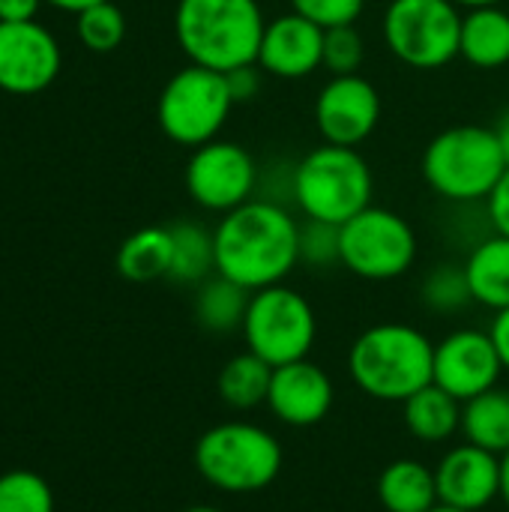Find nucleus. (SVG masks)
<instances>
[{"instance_id": "1", "label": "nucleus", "mask_w": 509, "mask_h": 512, "mask_svg": "<svg viewBox=\"0 0 509 512\" xmlns=\"http://www.w3.org/2000/svg\"><path fill=\"white\" fill-rule=\"evenodd\" d=\"M216 273L261 291L285 282L300 264V222L276 201H246L213 228Z\"/></svg>"}, {"instance_id": "2", "label": "nucleus", "mask_w": 509, "mask_h": 512, "mask_svg": "<svg viewBox=\"0 0 509 512\" xmlns=\"http://www.w3.org/2000/svg\"><path fill=\"white\" fill-rule=\"evenodd\" d=\"M435 342L402 321L366 327L348 351V375L375 402H408L432 384Z\"/></svg>"}, {"instance_id": "3", "label": "nucleus", "mask_w": 509, "mask_h": 512, "mask_svg": "<svg viewBox=\"0 0 509 512\" xmlns=\"http://www.w3.org/2000/svg\"><path fill=\"white\" fill-rule=\"evenodd\" d=\"M264 9L258 0H177L174 36L189 63L234 72L258 63L264 39Z\"/></svg>"}, {"instance_id": "4", "label": "nucleus", "mask_w": 509, "mask_h": 512, "mask_svg": "<svg viewBox=\"0 0 509 512\" xmlns=\"http://www.w3.org/2000/svg\"><path fill=\"white\" fill-rule=\"evenodd\" d=\"M507 168L495 129L477 123L450 126L423 150V180L435 195L453 204L489 201Z\"/></svg>"}, {"instance_id": "5", "label": "nucleus", "mask_w": 509, "mask_h": 512, "mask_svg": "<svg viewBox=\"0 0 509 512\" xmlns=\"http://www.w3.org/2000/svg\"><path fill=\"white\" fill-rule=\"evenodd\" d=\"M204 483L228 495H255L276 483L285 453L273 432L255 423L231 420L210 426L192 453Z\"/></svg>"}, {"instance_id": "6", "label": "nucleus", "mask_w": 509, "mask_h": 512, "mask_svg": "<svg viewBox=\"0 0 509 512\" xmlns=\"http://www.w3.org/2000/svg\"><path fill=\"white\" fill-rule=\"evenodd\" d=\"M291 195L306 219L345 225L372 207L375 177L357 147L321 144L294 165Z\"/></svg>"}, {"instance_id": "7", "label": "nucleus", "mask_w": 509, "mask_h": 512, "mask_svg": "<svg viewBox=\"0 0 509 512\" xmlns=\"http://www.w3.org/2000/svg\"><path fill=\"white\" fill-rule=\"evenodd\" d=\"M240 333L246 339V351L279 369L309 360L318 339V315L300 291L279 282L252 291Z\"/></svg>"}, {"instance_id": "8", "label": "nucleus", "mask_w": 509, "mask_h": 512, "mask_svg": "<svg viewBox=\"0 0 509 512\" xmlns=\"http://www.w3.org/2000/svg\"><path fill=\"white\" fill-rule=\"evenodd\" d=\"M234 96L225 72H213L204 66H183L168 78L159 93L156 117L162 132L180 147H201L219 138L228 114L234 108Z\"/></svg>"}, {"instance_id": "9", "label": "nucleus", "mask_w": 509, "mask_h": 512, "mask_svg": "<svg viewBox=\"0 0 509 512\" xmlns=\"http://www.w3.org/2000/svg\"><path fill=\"white\" fill-rule=\"evenodd\" d=\"M384 42L411 69H441L459 57L462 9L453 0H390L384 9Z\"/></svg>"}, {"instance_id": "10", "label": "nucleus", "mask_w": 509, "mask_h": 512, "mask_svg": "<svg viewBox=\"0 0 509 512\" xmlns=\"http://www.w3.org/2000/svg\"><path fill=\"white\" fill-rule=\"evenodd\" d=\"M417 261V231L387 207H366L339 225V264L369 282L405 276Z\"/></svg>"}, {"instance_id": "11", "label": "nucleus", "mask_w": 509, "mask_h": 512, "mask_svg": "<svg viewBox=\"0 0 509 512\" xmlns=\"http://www.w3.org/2000/svg\"><path fill=\"white\" fill-rule=\"evenodd\" d=\"M258 183V165L249 150L237 141L213 138L192 150L186 162V192L189 198L213 213H231L234 207L252 201Z\"/></svg>"}, {"instance_id": "12", "label": "nucleus", "mask_w": 509, "mask_h": 512, "mask_svg": "<svg viewBox=\"0 0 509 512\" xmlns=\"http://www.w3.org/2000/svg\"><path fill=\"white\" fill-rule=\"evenodd\" d=\"M315 126L324 144L360 147L381 120L378 87L357 75H333L315 96Z\"/></svg>"}, {"instance_id": "13", "label": "nucleus", "mask_w": 509, "mask_h": 512, "mask_svg": "<svg viewBox=\"0 0 509 512\" xmlns=\"http://www.w3.org/2000/svg\"><path fill=\"white\" fill-rule=\"evenodd\" d=\"M501 372H504V363L498 357V348H495L489 330L462 327L435 345L432 384L447 390L462 405L468 399L498 387Z\"/></svg>"}, {"instance_id": "14", "label": "nucleus", "mask_w": 509, "mask_h": 512, "mask_svg": "<svg viewBox=\"0 0 509 512\" xmlns=\"http://www.w3.org/2000/svg\"><path fill=\"white\" fill-rule=\"evenodd\" d=\"M60 45L36 21H0V90L30 96L60 72Z\"/></svg>"}, {"instance_id": "15", "label": "nucleus", "mask_w": 509, "mask_h": 512, "mask_svg": "<svg viewBox=\"0 0 509 512\" xmlns=\"http://www.w3.org/2000/svg\"><path fill=\"white\" fill-rule=\"evenodd\" d=\"M435 483L441 504L483 512L501 498V456L465 441L441 456L435 465Z\"/></svg>"}, {"instance_id": "16", "label": "nucleus", "mask_w": 509, "mask_h": 512, "mask_svg": "<svg viewBox=\"0 0 509 512\" xmlns=\"http://www.w3.org/2000/svg\"><path fill=\"white\" fill-rule=\"evenodd\" d=\"M333 402H336L333 378L318 363L297 360L273 369L267 408L279 423L291 429L318 426L333 411Z\"/></svg>"}, {"instance_id": "17", "label": "nucleus", "mask_w": 509, "mask_h": 512, "mask_svg": "<svg viewBox=\"0 0 509 512\" xmlns=\"http://www.w3.org/2000/svg\"><path fill=\"white\" fill-rule=\"evenodd\" d=\"M258 66L282 81L309 78L324 66V27L297 15L294 9L270 18L258 48Z\"/></svg>"}, {"instance_id": "18", "label": "nucleus", "mask_w": 509, "mask_h": 512, "mask_svg": "<svg viewBox=\"0 0 509 512\" xmlns=\"http://www.w3.org/2000/svg\"><path fill=\"white\" fill-rule=\"evenodd\" d=\"M459 57L477 69H501L509 63V12L495 6L468 9L462 15Z\"/></svg>"}, {"instance_id": "19", "label": "nucleus", "mask_w": 509, "mask_h": 512, "mask_svg": "<svg viewBox=\"0 0 509 512\" xmlns=\"http://www.w3.org/2000/svg\"><path fill=\"white\" fill-rule=\"evenodd\" d=\"M378 501L387 512H429L438 501L435 468L420 459H396L378 477Z\"/></svg>"}, {"instance_id": "20", "label": "nucleus", "mask_w": 509, "mask_h": 512, "mask_svg": "<svg viewBox=\"0 0 509 512\" xmlns=\"http://www.w3.org/2000/svg\"><path fill=\"white\" fill-rule=\"evenodd\" d=\"M465 276L474 294V303L501 312L509 306V237L492 234L480 240L465 258Z\"/></svg>"}, {"instance_id": "21", "label": "nucleus", "mask_w": 509, "mask_h": 512, "mask_svg": "<svg viewBox=\"0 0 509 512\" xmlns=\"http://www.w3.org/2000/svg\"><path fill=\"white\" fill-rule=\"evenodd\" d=\"M402 420L420 444H444L462 432V402L438 384H429L402 402Z\"/></svg>"}, {"instance_id": "22", "label": "nucleus", "mask_w": 509, "mask_h": 512, "mask_svg": "<svg viewBox=\"0 0 509 512\" xmlns=\"http://www.w3.org/2000/svg\"><path fill=\"white\" fill-rule=\"evenodd\" d=\"M462 435L495 456L509 453V393L492 387L462 405Z\"/></svg>"}, {"instance_id": "23", "label": "nucleus", "mask_w": 509, "mask_h": 512, "mask_svg": "<svg viewBox=\"0 0 509 512\" xmlns=\"http://www.w3.org/2000/svg\"><path fill=\"white\" fill-rule=\"evenodd\" d=\"M117 270L129 282H156L171 273V231L141 228L117 249Z\"/></svg>"}, {"instance_id": "24", "label": "nucleus", "mask_w": 509, "mask_h": 512, "mask_svg": "<svg viewBox=\"0 0 509 512\" xmlns=\"http://www.w3.org/2000/svg\"><path fill=\"white\" fill-rule=\"evenodd\" d=\"M249 297H252V291H246L243 285L216 273L213 279H204L198 288L195 318L207 333H234L243 327Z\"/></svg>"}, {"instance_id": "25", "label": "nucleus", "mask_w": 509, "mask_h": 512, "mask_svg": "<svg viewBox=\"0 0 509 512\" xmlns=\"http://www.w3.org/2000/svg\"><path fill=\"white\" fill-rule=\"evenodd\" d=\"M270 381H273V366L264 363L258 354L243 351L222 366L216 387L225 405L237 411H252L258 405H267Z\"/></svg>"}, {"instance_id": "26", "label": "nucleus", "mask_w": 509, "mask_h": 512, "mask_svg": "<svg viewBox=\"0 0 509 512\" xmlns=\"http://www.w3.org/2000/svg\"><path fill=\"white\" fill-rule=\"evenodd\" d=\"M171 231V273L168 279L183 285H201L210 273H216V246L213 231L195 222H177Z\"/></svg>"}, {"instance_id": "27", "label": "nucleus", "mask_w": 509, "mask_h": 512, "mask_svg": "<svg viewBox=\"0 0 509 512\" xmlns=\"http://www.w3.org/2000/svg\"><path fill=\"white\" fill-rule=\"evenodd\" d=\"M420 297H423V306L438 315H456L474 303L465 267L459 264H441L429 270V276L420 285Z\"/></svg>"}, {"instance_id": "28", "label": "nucleus", "mask_w": 509, "mask_h": 512, "mask_svg": "<svg viewBox=\"0 0 509 512\" xmlns=\"http://www.w3.org/2000/svg\"><path fill=\"white\" fill-rule=\"evenodd\" d=\"M0 512H54V492L36 471L0 474Z\"/></svg>"}, {"instance_id": "29", "label": "nucleus", "mask_w": 509, "mask_h": 512, "mask_svg": "<svg viewBox=\"0 0 509 512\" xmlns=\"http://www.w3.org/2000/svg\"><path fill=\"white\" fill-rule=\"evenodd\" d=\"M75 30H78V39L90 51L108 54V51L120 48V42L126 36V18H123L120 6H114L111 0H105V3H96V6L78 12Z\"/></svg>"}, {"instance_id": "30", "label": "nucleus", "mask_w": 509, "mask_h": 512, "mask_svg": "<svg viewBox=\"0 0 509 512\" xmlns=\"http://www.w3.org/2000/svg\"><path fill=\"white\" fill-rule=\"evenodd\" d=\"M366 60V42L357 24L324 30V69L330 75H357Z\"/></svg>"}, {"instance_id": "31", "label": "nucleus", "mask_w": 509, "mask_h": 512, "mask_svg": "<svg viewBox=\"0 0 509 512\" xmlns=\"http://www.w3.org/2000/svg\"><path fill=\"white\" fill-rule=\"evenodd\" d=\"M300 264L309 267L339 264V225L306 219V225H300Z\"/></svg>"}, {"instance_id": "32", "label": "nucleus", "mask_w": 509, "mask_h": 512, "mask_svg": "<svg viewBox=\"0 0 509 512\" xmlns=\"http://www.w3.org/2000/svg\"><path fill=\"white\" fill-rule=\"evenodd\" d=\"M291 9L315 21L318 27L330 30V27L357 24V18L366 9V0H291Z\"/></svg>"}, {"instance_id": "33", "label": "nucleus", "mask_w": 509, "mask_h": 512, "mask_svg": "<svg viewBox=\"0 0 509 512\" xmlns=\"http://www.w3.org/2000/svg\"><path fill=\"white\" fill-rule=\"evenodd\" d=\"M225 78H228L234 102H249L261 90V66L258 63H249V66H240L234 72H225Z\"/></svg>"}, {"instance_id": "34", "label": "nucleus", "mask_w": 509, "mask_h": 512, "mask_svg": "<svg viewBox=\"0 0 509 512\" xmlns=\"http://www.w3.org/2000/svg\"><path fill=\"white\" fill-rule=\"evenodd\" d=\"M486 210H489V219H492L495 234L509 237V168L507 174L501 177V183L495 186V192L489 195Z\"/></svg>"}, {"instance_id": "35", "label": "nucleus", "mask_w": 509, "mask_h": 512, "mask_svg": "<svg viewBox=\"0 0 509 512\" xmlns=\"http://www.w3.org/2000/svg\"><path fill=\"white\" fill-rule=\"evenodd\" d=\"M489 336H492V342L498 348V357L504 363V372H509V306L501 309V312H495V321L489 327Z\"/></svg>"}, {"instance_id": "36", "label": "nucleus", "mask_w": 509, "mask_h": 512, "mask_svg": "<svg viewBox=\"0 0 509 512\" xmlns=\"http://www.w3.org/2000/svg\"><path fill=\"white\" fill-rule=\"evenodd\" d=\"M45 0H0V21H33Z\"/></svg>"}, {"instance_id": "37", "label": "nucleus", "mask_w": 509, "mask_h": 512, "mask_svg": "<svg viewBox=\"0 0 509 512\" xmlns=\"http://www.w3.org/2000/svg\"><path fill=\"white\" fill-rule=\"evenodd\" d=\"M45 3H51L54 9H63V12H84V9H90V6H96V3H105V0H45Z\"/></svg>"}, {"instance_id": "38", "label": "nucleus", "mask_w": 509, "mask_h": 512, "mask_svg": "<svg viewBox=\"0 0 509 512\" xmlns=\"http://www.w3.org/2000/svg\"><path fill=\"white\" fill-rule=\"evenodd\" d=\"M495 135H498V141H501V150H504L509 165V108L501 114V120H498V126H495Z\"/></svg>"}, {"instance_id": "39", "label": "nucleus", "mask_w": 509, "mask_h": 512, "mask_svg": "<svg viewBox=\"0 0 509 512\" xmlns=\"http://www.w3.org/2000/svg\"><path fill=\"white\" fill-rule=\"evenodd\" d=\"M501 501L507 504L509 510V453L501 456Z\"/></svg>"}, {"instance_id": "40", "label": "nucleus", "mask_w": 509, "mask_h": 512, "mask_svg": "<svg viewBox=\"0 0 509 512\" xmlns=\"http://www.w3.org/2000/svg\"><path fill=\"white\" fill-rule=\"evenodd\" d=\"M459 9H480V6H495V3H504V0H453Z\"/></svg>"}, {"instance_id": "41", "label": "nucleus", "mask_w": 509, "mask_h": 512, "mask_svg": "<svg viewBox=\"0 0 509 512\" xmlns=\"http://www.w3.org/2000/svg\"><path fill=\"white\" fill-rule=\"evenodd\" d=\"M183 512H225V510H219V507H210V504H195V507H186Z\"/></svg>"}, {"instance_id": "42", "label": "nucleus", "mask_w": 509, "mask_h": 512, "mask_svg": "<svg viewBox=\"0 0 509 512\" xmlns=\"http://www.w3.org/2000/svg\"><path fill=\"white\" fill-rule=\"evenodd\" d=\"M429 512H468V510H456V507H447V504H438L435 510H429Z\"/></svg>"}]
</instances>
